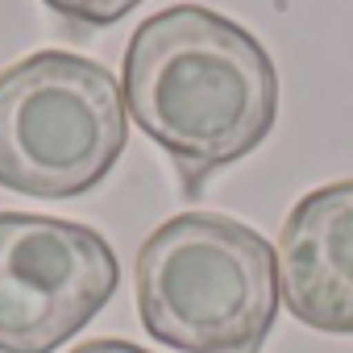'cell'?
Listing matches in <instances>:
<instances>
[{
    "label": "cell",
    "instance_id": "7a4b0ae2",
    "mask_svg": "<svg viewBox=\"0 0 353 353\" xmlns=\"http://www.w3.org/2000/svg\"><path fill=\"white\" fill-rule=\"evenodd\" d=\"M133 295L145 332L179 353H262L279 316V254L221 212H179L137 250Z\"/></svg>",
    "mask_w": 353,
    "mask_h": 353
},
{
    "label": "cell",
    "instance_id": "6da1fadb",
    "mask_svg": "<svg viewBox=\"0 0 353 353\" xmlns=\"http://www.w3.org/2000/svg\"><path fill=\"white\" fill-rule=\"evenodd\" d=\"M121 92L188 200L254 154L279 121V71L266 46L204 5H170L133 30Z\"/></svg>",
    "mask_w": 353,
    "mask_h": 353
},
{
    "label": "cell",
    "instance_id": "52a82bcc",
    "mask_svg": "<svg viewBox=\"0 0 353 353\" xmlns=\"http://www.w3.org/2000/svg\"><path fill=\"white\" fill-rule=\"evenodd\" d=\"M71 353H150V349H141V345H133V341L100 336V341H88V345H79V349H71Z\"/></svg>",
    "mask_w": 353,
    "mask_h": 353
},
{
    "label": "cell",
    "instance_id": "5b68a950",
    "mask_svg": "<svg viewBox=\"0 0 353 353\" xmlns=\"http://www.w3.org/2000/svg\"><path fill=\"white\" fill-rule=\"evenodd\" d=\"M274 254L287 312L316 332L353 336V179L299 196Z\"/></svg>",
    "mask_w": 353,
    "mask_h": 353
},
{
    "label": "cell",
    "instance_id": "8992f818",
    "mask_svg": "<svg viewBox=\"0 0 353 353\" xmlns=\"http://www.w3.org/2000/svg\"><path fill=\"white\" fill-rule=\"evenodd\" d=\"M42 5L75 34H92V30H108L121 17H129L145 0H42Z\"/></svg>",
    "mask_w": 353,
    "mask_h": 353
},
{
    "label": "cell",
    "instance_id": "277c9868",
    "mask_svg": "<svg viewBox=\"0 0 353 353\" xmlns=\"http://www.w3.org/2000/svg\"><path fill=\"white\" fill-rule=\"evenodd\" d=\"M112 245L79 221L0 212V353H54L117 295Z\"/></svg>",
    "mask_w": 353,
    "mask_h": 353
},
{
    "label": "cell",
    "instance_id": "3957f363",
    "mask_svg": "<svg viewBox=\"0 0 353 353\" xmlns=\"http://www.w3.org/2000/svg\"><path fill=\"white\" fill-rule=\"evenodd\" d=\"M125 145V92L96 59L38 50L0 71V188L34 200L88 196Z\"/></svg>",
    "mask_w": 353,
    "mask_h": 353
}]
</instances>
